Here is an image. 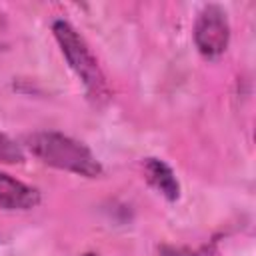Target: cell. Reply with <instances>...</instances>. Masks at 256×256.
Here are the masks:
<instances>
[{"mask_svg": "<svg viewBox=\"0 0 256 256\" xmlns=\"http://www.w3.org/2000/svg\"><path fill=\"white\" fill-rule=\"evenodd\" d=\"M80 256H100V254H96V252H84V254H80Z\"/></svg>", "mask_w": 256, "mask_h": 256, "instance_id": "obj_7", "label": "cell"}, {"mask_svg": "<svg viewBox=\"0 0 256 256\" xmlns=\"http://www.w3.org/2000/svg\"><path fill=\"white\" fill-rule=\"evenodd\" d=\"M40 204V192L14 176L0 172V208L2 210H32Z\"/></svg>", "mask_w": 256, "mask_h": 256, "instance_id": "obj_4", "label": "cell"}, {"mask_svg": "<svg viewBox=\"0 0 256 256\" xmlns=\"http://www.w3.org/2000/svg\"><path fill=\"white\" fill-rule=\"evenodd\" d=\"M24 150L8 134L0 132V164H22Z\"/></svg>", "mask_w": 256, "mask_h": 256, "instance_id": "obj_6", "label": "cell"}, {"mask_svg": "<svg viewBox=\"0 0 256 256\" xmlns=\"http://www.w3.org/2000/svg\"><path fill=\"white\" fill-rule=\"evenodd\" d=\"M52 32H54V38H56L68 66L80 78L88 100L94 106H104L110 100V86H108V80H106L96 56L92 54L90 46L86 44V40L66 20H54Z\"/></svg>", "mask_w": 256, "mask_h": 256, "instance_id": "obj_2", "label": "cell"}, {"mask_svg": "<svg viewBox=\"0 0 256 256\" xmlns=\"http://www.w3.org/2000/svg\"><path fill=\"white\" fill-rule=\"evenodd\" d=\"M26 146L42 164L56 170L72 172L84 178L102 176V164L92 150L62 132H34L26 136Z\"/></svg>", "mask_w": 256, "mask_h": 256, "instance_id": "obj_1", "label": "cell"}, {"mask_svg": "<svg viewBox=\"0 0 256 256\" xmlns=\"http://www.w3.org/2000/svg\"><path fill=\"white\" fill-rule=\"evenodd\" d=\"M194 44L206 58H218L226 52L230 44V24L218 4H208L200 10L194 22Z\"/></svg>", "mask_w": 256, "mask_h": 256, "instance_id": "obj_3", "label": "cell"}, {"mask_svg": "<svg viewBox=\"0 0 256 256\" xmlns=\"http://www.w3.org/2000/svg\"><path fill=\"white\" fill-rule=\"evenodd\" d=\"M146 182L160 192L168 202H176L180 198V182L174 174V170L160 158H146L142 164Z\"/></svg>", "mask_w": 256, "mask_h": 256, "instance_id": "obj_5", "label": "cell"}]
</instances>
